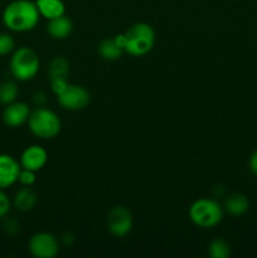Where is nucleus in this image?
Instances as JSON below:
<instances>
[{
	"mask_svg": "<svg viewBox=\"0 0 257 258\" xmlns=\"http://www.w3.org/2000/svg\"><path fill=\"white\" fill-rule=\"evenodd\" d=\"M40 14L35 2L14 0L5 7L3 23L12 32L24 33L34 29L39 22Z\"/></svg>",
	"mask_w": 257,
	"mask_h": 258,
	"instance_id": "f257e3e1",
	"label": "nucleus"
},
{
	"mask_svg": "<svg viewBox=\"0 0 257 258\" xmlns=\"http://www.w3.org/2000/svg\"><path fill=\"white\" fill-rule=\"evenodd\" d=\"M125 35V52L134 57L148 54L155 44V32L148 23H136L131 25Z\"/></svg>",
	"mask_w": 257,
	"mask_h": 258,
	"instance_id": "f03ea898",
	"label": "nucleus"
},
{
	"mask_svg": "<svg viewBox=\"0 0 257 258\" xmlns=\"http://www.w3.org/2000/svg\"><path fill=\"white\" fill-rule=\"evenodd\" d=\"M28 126L33 135L39 139H53L59 134L62 122L54 111L44 107H37L30 112Z\"/></svg>",
	"mask_w": 257,
	"mask_h": 258,
	"instance_id": "7ed1b4c3",
	"label": "nucleus"
},
{
	"mask_svg": "<svg viewBox=\"0 0 257 258\" xmlns=\"http://www.w3.org/2000/svg\"><path fill=\"white\" fill-rule=\"evenodd\" d=\"M39 57L29 47H20L13 52L10 58V72L18 81H30L39 71Z\"/></svg>",
	"mask_w": 257,
	"mask_h": 258,
	"instance_id": "20e7f679",
	"label": "nucleus"
},
{
	"mask_svg": "<svg viewBox=\"0 0 257 258\" xmlns=\"http://www.w3.org/2000/svg\"><path fill=\"white\" fill-rule=\"evenodd\" d=\"M189 218L199 228H212L221 223L223 208L213 199H197L189 208Z\"/></svg>",
	"mask_w": 257,
	"mask_h": 258,
	"instance_id": "39448f33",
	"label": "nucleus"
},
{
	"mask_svg": "<svg viewBox=\"0 0 257 258\" xmlns=\"http://www.w3.org/2000/svg\"><path fill=\"white\" fill-rule=\"evenodd\" d=\"M29 252L37 258H53L59 252V242L48 232L33 234L28 244Z\"/></svg>",
	"mask_w": 257,
	"mask_h": 258,
	"instance_id": "423d86ee",
	"label": "nucleus"
},
{
	"mask_svg": "<svg viewBox=\"0 0 257 258\" xmlns=\"http://www.w3.org/2000/svg\"><path fill=\"white\" fill-rule=\"evenodd\" d=\"M57 100L66 110L80 111L87 107L91 101V95L82 86L68 85V87L57 96Z\"/></svg>",
	"mask_w": 257,
	"mask_h": 258,
	"instance_id": "0eeeda50",
	"label": "nucleus"
},
{
	"mask_svg": "<svg viewBox=\"0 0 257 258\" xmlns=\"http://www.w3.org/2000/svg\"><path fill=\"white\" fill-rule=\"evenodd\" d=\"M107 228L115 237H125L133 228V216L127 208L122 206L113 207L107 214Z\"/></svg>",
	"mask_w": 257,
	"mask_h": 258,
	"instance_id": "6e6552de",
	"label": "nucleus"
},
{
	"mask_svg": "<svg viewBox=\"0 0 257 258\" xmlns=\"http://www.w3.org/2000/svg\"><path fill=\"white\" fill-rule=\"evenodd\" d=\"M48 161V154L44 148L40 145H30L24 149V151L20 155V166L28 170L39 171L40 169L44 168Z\"/></svg>",
	"mask_w": 257,
	"mask_h": 258,
	"instance_id": "1a4fd4ad",
	"label": "nucleus"
},
{
	"mask_svg": "<svg viewBox=\"0 0 257 258\" xmlns=\"http://www.w3.org/2000/svg\"><path fill=\"white\" fill-rule=\"evenodd\" d=\"M30 112L32 111H30L28 103L14 101V102L7 105V107L3 111V121L9 127H19L28 122Z\"/></svg>",
	"mask_w": 257,
	"mask_h": 258,
	"instance_id": "9d476101",
	"label": "nucleus"
},
{
	"mask_svg": "<svg viewBox=\"0 0 257 258\" xmlns=\"http://www.w3.org/2000/svg\"><path fill=\"white\" fill-rule=\"evenodd\" d=\"M20 164L9 154H0V189H7L18 181Z\"/></svg>",
	"mask_w": 257,
	"mask_h": 258,
	"instance_id": "9b49d317",
	"label": "nucleus"
},
{
	"mask_svg": "<svg viewBox=\"0 0 257 258\" xmlns=\"http://www.w3.org/2000/svg\"><path fill=\"white\" fill-rule=\"evenodd\" d=\"M73 30V23L66 15L62 17L54 18V19H50L49 23L47 25V32L53 39H66V38L70 37V34Z\"/></svg>",
	"mask_w": 257,
	"mask_h": 258,
	"instance_id": "f8f14e48",
	"label": "nucleus"
},
{
	"mask_svg": "<svg viewBox=\"0 0 257 258\" xmlns=\"http://www.w3.org/2000/svg\"><path fill=\"white\" fill-rule=\"evenodd\" d=\"M37 201L38 197L35 191L30 186H24L15 193L14 199H13V206L19 212L25 213V212H29L34 208Z\"/></svg>",
	"mask_w": 257,
	"mask_h": 258,
	"instance_id": "ddd939ff",
	"label": "nucleus"
},
{
	"mask_svg": "<svg viewBox=\"0 0 257 258\" xmlns=\"http://www.w3.org/2000/svg\"><path fill=\"white\" fill-rule=\"evenodd\" d=\"M40 17L50 20L62 17L66 13V5L63 0H35Z\"/></svg>",
	"mask_w": 257,
	"mask_h": 258,
	"instance_id": "4468645a",
	"label": "nucleus"
},
{
	"mask_svg": "<svg viewBox=\"0 0 257 258\" xmlns=\"http://www.w3.org/2000/svg\"><path fill=\"white\" fill-rule=\"evenodd\" d=\"M224 208L232 216H242L248 211L249 202L244 194L234 193L226 199Z\"/></svg>",
	"mask_w": 257,
	"mask_h": 258,
	"instance_id": "2eb2a0df",
	"label": "nucleus"
},
{
	"mask_svg": "<svg viewBox=\"0 0 257 258\" xmlns=\"http://www.w3.org/2000/svg\"><path fill=\"white\" fill-rule=\"evenodd\" d=\"M125 50L117 44L115 38H110V39H103L102 42L98 44V53L101 57L106 60H116L121 58L122 53Z\"/></svg>",
	"mask_w": 257,
	"mask_h": 258,
	"instance_id": "dca6fc26",
	"label": "nucleus"
},
{
	"mask_svg": "<svg viewBox=\"0 0 257 258\" xmlns=\"http://www.w3.org/2000/svg\"><path fill=\"white\" fill-rule=\"evenodd\" d=\"M19 93V88L14 81H4L0 83V103L3 105H9L14 102Z\"/></svg>",
	"mask_w": 257,
	"mask_h": 258,
	"instance_id": "f3484780",
	"label": "nucleus"
},
{
	"mask_svg": "<svg viewBox=\"0 0 257 258\" xmlns=\"http://www.w3.org/2000/svg\"><path fill=\"white\" fill-rule=\"evenodd\" d=\"M70 73V63L66 58L55 57L49 64V78H67Z\"/></svg>",
	"mask_w": 257,
	"mask_h": 258,
	"instance_id": "a211bd4d",
	"label": "nucleus"
},
{
	"mask_svg": "<svg viewBox=\"0 0 257 258\" xmlns=\"http://www.w3.org/2000/svg\"><path fill=\"white\" fill-rule=\"evenodd\" d=\"M209 256L213 258H227L231 254V247L224 239L217 238L208 247Z\"/></svg>",
	"mask_w": 257,
	"mask_h": 258,
	"instance_id": "6ab92c4d",
	"label": "nucleus"
},
{
	"mask_svg": "<svg viewBox=\"0 0 257 258\" xmlns=\"http://www.w3.org/2000/svg\"><path fill=\"white\" fill-rule=\"evenodd\" d=\"M15 40L8 33H0V55H8L14 52Z\"/></svg>",
	"mask_w": 257,
	"mask_h": 258,
	"instance_id": "aec40b11",
	"label": "nucleus"
},
{
	"mask_svg": "<svg viewBox=\"0 0 257 258\" xmlns=\"http://www.w3.org/2000/svg\"><path fill=\"white\" fill-rule=\"evenodd\" d=\"M18 181L22 184L23 186H32L34 185L37 181V176H35V171L28 170V169H20L19 175H18Z\"/></svg>",
	"mask_w": 257,
	"mask_h": 258,
	"instance_id": "412c9836",
	"label": "nucleus"
},
{
	"mask_svg": "<svg viewBox=\"0 0 257 258\" xmlns=\"http://www.w3.org/2000/svg\"><path fill=\"white\" fill-rule=\"evenodd\" d=\"M49 80H50V90H52V92L54 93L55 96L60 95V93L68 87V85H70V83L67 82V78L57 77V78H49Z\"/></svg>",
	"mask_w": 257,
	"mask_h": 258,
	"instance_id": "4be33fe9",
	"label": "nucleus"
},
{
	"mask_svg": "<svg viewBox=\"0 0 257 258\" xmlns=\"http://www.w3.org/2000/svg\"><path fill=\"white\" fill-rule=\"evenodd\" d=\"M12 201L7 196L4 189H0V218H4V217L8 216L10 208H12Z\"/></svg>",
	"mask_w": 257,
	"mask_h": 258,
	"instance_id": "5701e85b",
	"label": "nucleus"
},
{
	"mask_svg": "<svg viewBox=\"0 0 257 258\" xmlns=\"http://www.w3.org/2000/svg\"><path fill=\"white\" fill-rule=\"evenodd\" d=\"M3 228L7 232L8 234H15L18 231H19V223H18L15 219L8 218L5 219L4 224H3Z\"/></svg>",
	"mask_w": 257,
	"mask_h": 258,
	"instance_id": "b1692460",
	"label": "nucleus"
},
{
	"mask_svg": "<svg viewBox=\"0 0 257 258\" xmlns=\"http://www.w3.org/2000/svg\"><path fill=\"white\" fill-rule=\"evenodd\" d=\"M33 100H34L35 105H38L40 107V106H42L43 103H45V101H47V97H45V93L44 92L39 91V92H35L34 93V96H33Z\"/></svg>",
	"mask_w": 257,
	"mask_h": 258,
	"instance_id": "393cba45",
	"label": "nucleus"
},
{
	"mask_svg": "<svg viewBox=\"0 0 257 258\" xmlns=\"http://www.w3.org/2000/svg\"><path fill=\"white\" fill-rule=\"evenodd\" d=\"M249 170L257 176V150L253 151L249 158Z\"/></svg>",
	"mask_w": 257,
	"mask_h": 258,
	"instance_id": "a878e982",
	"label": "nucleus"
},
{
	"mask_svg": "<svg viewBox=\"0 0 257 258\" xmlns=\"http://www.w3.org/2000/svg\"><path fill=\"white\" fill-rule=\"evenodd\" d=\"M115 40L117 42V44L125 50V45H126V35L125 34H118L115 37Z\"/></svg>",
	"mask_w": 257,
	"mask_h": 258,
	"instance_id": "bb28decb",
	"label": "nucleus"
}]
</instances>
